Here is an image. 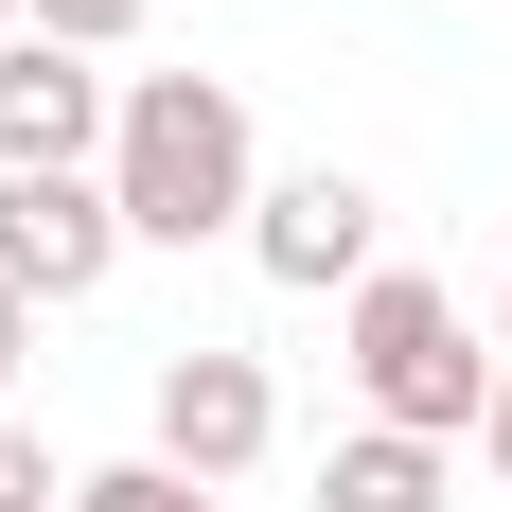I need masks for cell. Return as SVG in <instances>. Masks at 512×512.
Returning a JSON list of instances; mask_svg holds the SVG:
<instances>
[{
	"label": "cell",
	"instance_id": "cell-1",
	"mask_svg": "<svg viewBox=\"0 0 512 512\" xmlns=\"http://www.w3.org/2000/svg\"><path fill=\"white\" fill-rule=\"evenodd\" d=\"M106 212L124 248H212L265 212V159H248V89L230 71H124V124H106Z\"/></svg>",
	"mask_w": 512,
	"mask_h": 512
},
{
	"label": "cell",
	"instance_id": "cell-2",
	"mask_svg": "<svg viewBox=\"0 0 512 512\" xmlns=\"http://www.w3.org/2000/svg\"><path fill=\"white\" fill-rule=\"evenodd\" d=\"M336 354H354L371 424L389 442H477L495 424V389H477V318L424 283V265H371L354 301H336Z\"/></svg>",
	"mask_w": 512,
	"mask_h": 512
},
{
	"label": "cell",
	"instance_id": "cell-3",
	"mask_svg": "<svg viewBox=\"0 0 512 512\" xmlns=\"http://www.w3.org/2000/svg\"><path fill=\"white\" fill-rule=\"evenodd\" d=\"M265 442H283V389H265V354H230V336L159 354V389H142V460H177L195 495H230Z\"/></svg>",
	"mask_w": 512,
	"mask_h": 512
},
{
	"label": "cell",
	"instance_id": "cell-4",
	"mask_svg": "<svg viewBox=\"0 0 512 512\" xmlns=\"http://www.w3.org/2000/svg\"><path fill=\"white\" fill-rule=\"evenodd\" d=\"M371 230H389V212H371V177H354V159H301V177H265L248 265L283 283V301H354V283H371Z\"/></svg>",
	"mask_w": 512,
	"mask_h": 512
},
{
	"label": "cell",
	"instance_id": "cell-5",
	"mask_svg": "<svg viewBox=\"0 0 512 512\" xmlns=\"http://www.w3.org/2000/svg\"><path fill=\"white\" fill-rule=\"evenodd\" d=\"M106 124H124V89L89 53H53V36L0 53V177H106Z\"/></svg>",
	"mask_w": 512,
	"mask_h": 512
},
{
	"label": "cell",
	"instance_id": "cell-6",
	"mask_svg": "<svg viewBox=\"0 0 512 512\" xmlns=\"http://www.w3.org/2000/svg\"><path fill=\"white\" fill-rule=\"evenodd\" d=\"M106 265H124L106 177H0V283H18V301H89Z\"/></svg>",
	"mask_w": 512,
	"mask_h": 512
},
{
	"label": "cell",
	"instance_id": "cell-7",
	"mask_svg": "<svg viewBox=\"0 0 512 512\" xmlns=\"http://www.w3.org/2000/svg\"><path fill=\"white\" fill-rule=\"evenodd\" d=\"M318 512H442V442H389V424H354V442L318 460Z\"/></svg>",
	"mask_w": 512,
	"mask_h": 512
},
{
	"label": "cell",
	"instance_id": "cell-8",
	"mask_svg": "<svg viewBox=\"0 0 512 512\" xmlns=\"http://www.w3.org/2000/svg\"><path fill=\"white\" fill-rule=\"evenodd\" d=\"M71 512H230V495H195L177 460H106V477H71Z\"/></svg>",
	"mask_w": 512,
	"mask_h": 512
},
{
	"label": "cell",
	"instance_id": "cell-9",
	"mask_svg": "<svg viewBox=\"0 0 512 512\" xmlns=\"http://www.w3.org/2000/svg\"><path fill=\"white\" fill-rule=\"evenodd\" d=\"M159 0H18V36H53V53H124Z\"/></svg>",
	"mask_w": 512,
	"mask_h": 512
},
{
	"label": "cell",
	"instance_id": "cell-10",
	"mask_svg": "<svg viewBox=\"0 0 512 512\" xmlns=\"http://www.w3.org/2000/svg\"><path fill=\"white\" fill-rule=\"evenodd\" d=\"M53 495H71V477H53V442H36V424H0V512H53Z\"/></svg>",
	"mask_w": 512,
	"mask_h": 512
},
{
	"label": "cell",
	"instance_id": "cell-11",
	"mask_svg": "<svg viewBox=\"0 0 512 512\" xmlns=\"http://www.w3.org/2000/svg\"><path fill=\"white\" fill-rule=\"evenodd\" d=\"M18 371H36V301L0 283V389H18Z\"/></svg>",
	"mask_w": 512,
	"mask_h": 512
},
{
	"label": "cell",
	"instance_id": "cell-12",
	"mask_svg": "<svg viewBox=\"0 0 512 512\" xmlns=\"http://www.w3.org/2000/svg\"><path fill=\"white\" fill-rule=\"evenodd\" d=\"M477 460H495V477H512V371H495V424H477Z\"/></svg>",
	"mask_w": 512,
	"mask_h": 512
},
{
	"label": "cell",
	"instance_id": "cell-13",
	"mask_svg": "<svg viewBox=\"0 0 512 512\" xmlns=\"http://www.w3.org/2000/svg\"><path fill=\"white\" fill-rule=\"evenodd\" d=\"M0 53H18V0H0Z\"/></svg>",
	"mask_w": 512,
	"mask_h": 512
},
{
	"label": "cell",
	"instance_id": "cell-14",
	"mask_svg": "<svg viewBox=\"0 0 512 512\" xmlns=\"http://www.w3.org/2000/svg\"><path fill=\"white\" fill-rule=\"evenodd\" d=\"M495 318H512V265H495Z\"/></svg>",
	"mask_w": 512,
	"mask_h": 512
}]
</instances>
